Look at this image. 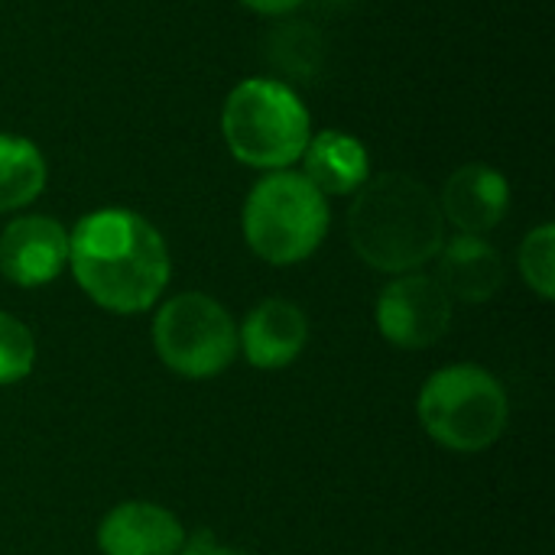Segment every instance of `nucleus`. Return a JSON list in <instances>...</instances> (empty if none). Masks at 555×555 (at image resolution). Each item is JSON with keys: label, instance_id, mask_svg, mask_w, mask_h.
I'll list each match as a JSON object with an SVG mask.
<instances>
[{"label": "nucleus", "instance_id": "f257e3e1", "mask_svg": "<svg viewBox=\"0 0 555 555\" xmlns=\"http://www.w3.org/2000/svg\"><path fill=\"white\" fill-rule=\"evenodd\" d=\"M68 267L85 296L114 312L137 315L159 302L172 260L166 237L130 208H98L68 231Z\"/></svg>", "mask_w": 555, "mask_h": 555}, {"label": "nucleus", "instance_id": "f03ea898", "mask_svg": "<svg viewBox=\"0 0 555 555\" xmlns=\"http://www.w3.org/2000/svg\"><path fill=\"white\" fill-rule=\"evenodd\" d=\"M354 254L380 273H416L446 244V218L429 185L406 172L371 176L348 208Z\"/></svg>", "mask_w": 555, "mask_h": 555}, {"label": "nucleus", "instance_id": "7ed1b4c3", "mask_svg": "<svg viewBox=\"0 0 555 555\" xmlns=\"http://www.w3.org/2000/svg\"><path fill=\"white\" fill-rule=\"evenodd\" d=\"M221 137L228 153L263 172L293 169L312 137V117L293 85L280 78H247L221 104Z\"/></svg>", "mask_w": 555, "mask_h": 555}, {"label": "nucleus", "instance_id": "20e7f679", "mask_svg": "<svg viewBox=\"0 0 555 555\" xmlns=\"http://www.w3.org/2000/svg\"><path fill=\"white\" fill-rule=\"evenodd\" d=\"M241 224L247 247L260 260L273 267H293L322 247L332 224V208L302 172L280 169L257 179V185L247 192Z\"/></svg>", "mask_w": 555, "mask_h": 555}, {"label": "nucleus", "instance_id": "39448f33", "mask_svg": "<svg viewBox=\"0 0 555 555\" xmlns=\"http://www.w3.org/2000/svg\"><path fill=\"white\" fill-rule=\"evenodd\" d=\"M420 426L449 452L475 455L491 449L511 420L507 390L478 364L439 367L416 400Z\"/></svg>", "mask_w": 555, "mask_h": 555}, {"label": "nucleus", "instance_id": "423d86ee", "mask_svg": "<svg viewBox=\"0 0 555 555\" xmlns=\"http://www.w3.org/2000/svg\"><path fill=\"white\" fill-rule=\"evenodd\" d=\"M153 348L172 374L208 380L224 374L237 358V325L218 299L179 293L153 319Z\"/></svg>", "mask_w": 555, "mask_h": 555}, {"label": "nucleus", "instance_id": "0eeeda50", "mask_svg": "<svg viewBox=\"0 0 555 555\" xmlns=\"http://www.w3.org/2000/svg\"><path fill=\"white\" fill-rule=\"evenodd\" d=\"M377 328L393 348H433L452 328V299L436 276L403 273L377 296Z\"/></svg>", "mask_w": 555, "mask_h": 555}, {"label": "nucleus", "instance_id": "6e6552de", "mask_svg": "<svg viewBox=\"0 0 555 555\" xmlns=\"http://www.w3.org/2000/svg\"><path fill=\"white\" fill-rule=\"evenodd\" d=\"M68 267V231L49 215H20L0 231V273L13 286L36 289Z\"/></svg>", "mask_w": 555, "mask_h": 555}, {"label": "nucleus", "instance_id": "1a4fd4ad", "mask_svg": "<svg viewBox=\"0 0 555 555\" xmlns=\"http://www.w3.org/2000/svg\"><path fill=\"white\" fill-rule=\"evenodd\" d=\"M439 211L446 224L459 228V234L485 237L511 211V182L501 169L488 163H468L446 179Z\"/></svg>", "mask_w": 555, "mask_h": 555}, {"label": "nucleus", "instance_id": "9d476101", "mask_svg": "<svg viewBox=\"0 0 555 555\" xmlns=\"http://www.w3.org/2000/svg\"><path fill=\"white\" fill-rule=\"evenodd\" d=\"M309 341V319L289 299H263L237 328V351L257 371L289 367Z\"/></svg>", "mask_w": 555, "mask_h": 555}, {"label": "nucleus", "instance_id": "9b49d317", "mask_svg": "<svg viewBox=\"0 0 555 555\" xmlns=\"http://www.w3.org/2000/svg\"><path fill=\"white\" fill-rule=\"evenodd\" d=\"M185 527L179 517L150 501H127L98 524V550L104 555H179Z\"/></svg>", "mask_w": 555, "mask_h": 555}, {"label": "nucleus", "instance_id": "f8f14e48", "mask_svg": "<svg viewBox=\"0 0 555 555\" xmlns=\"http://www.w3.org/2000/svg\"><path fill=\"white\" fill-rule=\"evenodd\" d=\"M436 280L449 299L488 302L501 293L507 270L501 250L478 234H455L436 254Z\"/></svg>", "mask_w": 555, "mask_h": 555}, {"label": "nucleus", "instance_id": "ddd939ff", "mask_svg": "<svg viewBox=\"0 0 555 555\" xmlns=\"http://www.w3.org/2000/svg\"><path fill=\"white\" fill-rule=\"evenodd\" d=\"M302 176L325 195V198H341L354 195L367 179H371V156L367 146L345 130H322L312 133L302 153Z\"/></svg>", "mask_w": 555, "mask_h": 555}, {"label": "nucleus", "instance_id": "4468645a", "mask_svg": "<svg viewBox=\"0 0 555 555\" xmlns=\"http://www.w3.org/2000/svg\"><path fill=\"white\" fill-rule=\"evenodd\" d=\"M49 179L42 150L16 133H0V215L33 205Z\"/></svg>", "mask_w": 555, "mask_h": 555}, {"label": "nucleus", "instance_id": "2eb2a0df", "mask_svg": "<svg viewBox=\"0 0 555 555\" xmlns=\"http://www.w3.org/2000/svg\"><path fill=\"white\" fill-rule=\"evenodd\" d=\"M520 273L524 283L540 296L553 299L555 296V228L546 221L533 228L524 244H520Z\"/></svg>", "mask_w": 555, "mask_h": 555}, {"label": "nucleus", "instance_id": "dca6fc26", "mask_svg": "<svg viewBox=\"0 0 555 555\" xmlns=\"http://www.w3.org/2000/svg\"><path fill=\"white\" fill-rule=\"evenodd\" d=\"M36 364L33 332L10 312H0V387L20 384Z\"/></svg>", "mask_w": 555, "mask_h": 555}, {"label": "nucleus", "instance_id": "f3484780", "mask_svg": "<svg viewBox=\"0 0 555 555\" xmlns=\"http://www.w3.org/2000/svg\"><path fill=\"white\" fill-rule=\"evenodd\" d=\"M179 555H247V553H241V550H234V546H221V543H215V540H211V533H198V537L185 540V546L179 550Z\"/></svg>", "mask_w": 555, "mask_h": 555}, {"label": "nucleus", "instance_id": "a211bd4d", "mask_svg": "<svg viewBox=\"0 0 555 555\" xmlns=\"http://www.w3.org/2000/svg\"><path fill=\"white\" fill-rule=\"evenodd\" d=\"M247 10L260 13V16H289L296 13L306 0H241Z\"/></svg>", "mask_w": 555, "mask_h": 555}]
</instances>
